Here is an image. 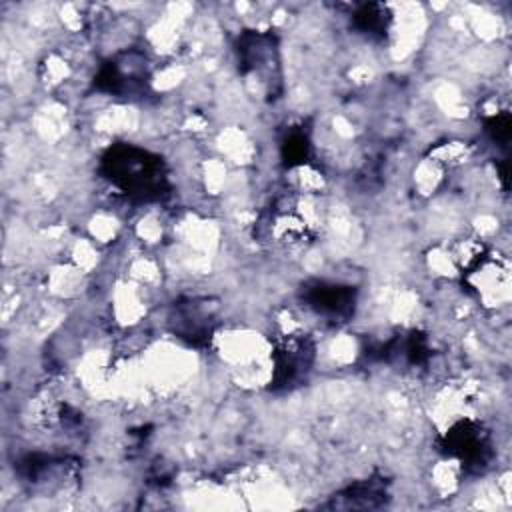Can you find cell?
Here are the masks:
<instances>
[{
  "instance_id": "obj_1",
  "label": "cell",
  "mask_w": 512,
  "mask_h": 512,
  "mask_svg": "<svg viewBox=\"0 0 512 512\" xmlns=\"http://www.w3.org/2000/svg\"><path fill=\"white\" fill-rule=\"evenodd\" d=\"M104 164L108 170V178L118 184L126 194L130 192L148 196L162 186L160 164L144 150L132 146L114 148L104 158Z\"/></svg>"
},
{
  "instance_id": "obj_2",
  "label": "cell",
  "mask_w": 512,
  "mask_h": 512,
  "mask_svg": "<svg viewBox=\"0 0 512 512\" xmlns=\"http://www.w3.org/2000/svg\"><path fill=\"white\" fill-rule=\"evenodd\" d=\"M310 306L326 316H346L354 306V292L336 284H322L310 292Z\"/></svg>"
}]
</instances>
